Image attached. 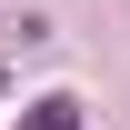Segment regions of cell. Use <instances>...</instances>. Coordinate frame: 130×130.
<instances>
[{"label":"cell","mask_w":130,"mask_h":130,"mask_svg":"<svg viewBox=\"0 0 130 130\" xmlns=\"http://www.w3.org/2000/svg\"><path fill=\"white\" fill-rule=\"evenodd\" d=\"M20 130H80V100H30V120Z\"/></svg>","instance_id":"cell-1"}]
</instances>
